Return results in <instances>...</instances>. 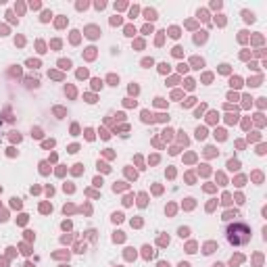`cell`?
Masks as SVG:
<instances>
[{
    "label": "cell",
    "mask_w": 267,
    "mask_h": 267,
    "mask_svg": "<svg viewBox=\"0 0 267 267\" xmlns=\"http://www.w3.org/2000/svg\"><path fill=\"white\" fill-rule=\"evenodd\" d=\"M96 32H98L96 27H88V36H90V38H96V36H98Z\"/></svg>",
    "instance_id": "cell-3"
},
{
    "label": "cell",
    "mask_w": 267,
    "mask_h": 267,
    "mask_svg": "<svg viewBox=\"0 0 267 267\" xmlns=\"http://www.w3.org/2000/svg\"><path fill=\"white\" fill-rule=\"evenodd\" d=\"M58 65H61V67H63V69H69V67H71V63H69V61H61V63H58Z\"/></svg>",
    "instance_id": "cell-4"
},
{
    "label": "cell",
    "mask_w": 267,
    "mask_h": 267,
    "mask_svg": "<svg viewBox=\"0 0 267 267\" xmlns=\"http://www.w3.org/2000/svg\"><path fill=\"white\" fill-rule=\"evenodd\" d=\"M225 236H227V242L234 244V246H244L250 242V227L246 223H232L227 230H225Z\"/></svg>",
    "instance_id": "cell-1"
},
{
    "label": "cell",
    "mask_w": 267,
    "mask_h": 267,
    "mask_svg": "<svg viewBox=\"0 0 267 267\" xmlns=\"http://www.w3.org/2000/svg\"><path fill=\"white\" fill-rule=\"evenodd\" d=\"M144 15H146V19H150V21H152V19H157V13H154V10H146Z\"/></svg>",
    "instance_id": "cell-2"
},
{
    "label": "cell",
    "mask_w": 267,
    "mask_h": 267,
    "mask_svg": "<svg viewBox=\"0 0 267 267\" xmlns=\"http://www.w3.org/2000/svg\"><path fill=\"white\" fill-rule=\"evenodd\" d=\"M179 267H190V265H188V263H182V265H179Z\"/></svg>",
    "instance_id": "cell-5"
}]
</instances>
